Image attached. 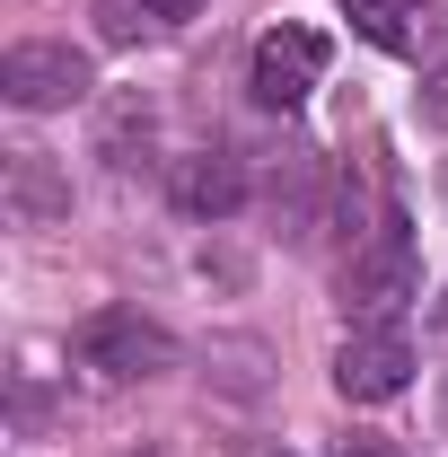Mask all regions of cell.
Here are the masks:
<instances>
[{
  "instance_id": "6da1fadb",
  "label": "cell",
  "mask_w": 448,
  "mask_h": 457,
  "mask_svg": "<svg viewBox=\"0 0 448 457\" xmlns=\"http://www.w3.org/2000/svg\"><path fill=\"white\" fill-rule=\"evenodd\" d=\"M343 317L352 326H395L413 299H422V255H413V237H404V220H378L352 255H343Z\"/></svg>"
},
{
  "instance_id": "7a4b0ae2",
  "label": "cell",
  "mask_w": 448,
  "mask_h": 457,
  "mask_svg": "<svg viewBox=\"0 0 448 457\" xmlns=\"http://www.w3.org/2000/svg\"><path fill=\"white\" fill-rule=\"evenodd\" d=\"M71 352H79V370L88 378H106V387H132V378H159L176 361V343L159 317H141V308H97L79 335H71Z\"/></svg>"
},
{
  "instance_id": "3957f363",
  "label": "cell",
  "mask_w": 448,
  "mask_h": 457,
  "mask_svg": "<svg viewBox=\"0 0 448 457\" xmlns=\"http://www.w3.org/2000/svg\"><path fill=\"white\" fill-rule=\"evenodd\" d=\"M97 88V71L79 45H62V36H27V45H9L0 54V97L18 114H54V106H79Z\"/></svg>"
},
{
  "instance_id": "277c9868",
  "label": "cell",
  "mask_w": 448,
  "mask_h": 457,
  "mask_svg": "<svg viewBox=\"0 0 448 457\" xmlns=\"http://www.w3.org/2000/svg\"><path fill=\"white\" fill-rule=\"evenodd\" d=\"M326 79V36L317 27H264L255 36V62H246V88L264 114H299Z\"/></svg>"
},
{
  "instance_id": "5b68a950",
  "label": "cell",
  "mask_w": 448,
  "mask_h": 457,
  "mask_svg": "<svg viewBox=\"0 0 448 457\" xmlns=\"http://www.w3.org/2000/svg\"><path fill=\"white\" fill-rule=\"evenodd\" d=\"M335 387L352 404H387L413 387V343H404V326H352L335 352Z\"/></svg>"
},
{
  "instance_id": "8992f818",
  "label": "cell",
  "mask_w": 448,
  "mask_h": 457,
  "mask_svg": "<svg viewBox=\"0 0 448 457\" xmlns=\"http://www.w3.org/2000/svg\"><path fill=\"white\" fill-rule=\"evenodd\" d=\"M168 194H176L185 220H228V212L246 203V159L220 150V141H212V150H185L168 168Z\"/></svg>"
},
{
  "instance_id": "52a82bcc",
  "label": "cell",
  "mask_w": 448,
  "mask_h": 457,
  "mask_svg": "<svg viewBox=\"0 0 448 457\" xmlns=\"http://www.w3.org/2000/svg\"><path fill=\"white\" fill-rule=\"evenodd\" d=\"M264 203H273L281 237L308 246V237L326 228V159H317V150H281L273 176H264Z\"/></svg>"
},
{
  "instance_id": "ba28073f",
  "label": "cell",
  "mask_w": 448,
  "mask_h": 457,
  "mask_svg": "<svg viewBox=\"0 0 448 457\" xmlns=\"http://www.w3.org/2000/svg\"><path fill=\"white\" fill-rule=\"evenodd\" d=\"M352 36H369L378 54H422L431 45V0H335Z\"/></svg>"
},
{
  "instance_id": "9c48e42d",
  "label": "cell",
  "mask_w": 448,
  "mask_h": 457,
  "mask_svg": "<svg viewBox=\"0 0 448 457\" xmlns=\"http://www.w3.org/2000/svg\"><path fill=\"white\" fill-rule=\"evenodd\" d=\"M9 212L36 228V220H54V212H71V185L54 176V159L45 150H18L9 159Z\"/></svg>"
},
{
  "instance_id": "30bf717a",
  "label": "cell",
  "mask_w": 448,
  "mask_h": 457,
  "mask_svg": "<svg viewBox=\"0 0 448 457\" xmlns=\"http://www.w3.org/2000/svg\"><path fill=\"white\" fill-rule=\"evenodd\" d=\"M132 141L150 150V106H141V97H123V106L106 114V141H97V150H106L114 168H141V159H132Z\"/></svg>"
},
{
  "instance_id": "8fae6325",
  "label": "cell",
  "mask_w": 448,
  "mask_h": 457,
  "mask_svg": "<svg viewBox=\"0 0 448 457\" xmlns=\"http://www.w3.org/2000/svg\"><path fill=\"white\" fill-rule=\"evenodd\" d=\"M141 27H150V0H97V36L106 45H132Z\"/></svg>"
},
{
  "instance_id": "7c38bea8",
  "label": "cell",
  "mask_w": 448,
  "mask_h": 457,
  "mask_svg": "<svg viewBox=\"0 0 448 457\" xmlns=\"http://www.w3.org/2000/svg\"><path fill=\"white\" fill-rule=\"evenodd\" d=\"M413 106H422V123H431V132H448V54L431 62V71H422V88H413Z\"/></svg>"
},
{
  "instance_id": "4fadbf2b",
  "label": "cell",
  "mask_w": 448,
  "mask_h": 457,
  "mask_svg": "<svg viewBox=\"0 0 448 457\" xmlns=\"http://www.w3.org/2000/svg\"><path fill=\"white\" fill-rule=\"evenodd\" d=\"M194 9H203V0H150V18H159V27H185Z\"/></svg>"
},
{
  "instance_id": "5bb4252c",
  "label": "cell",
  "mask_w": 448,
  "mask_h": 457,
  "mask_svg": "<svg viewBox=\"0 0 448 457\" xmlns=\"http://www.w3.org/2000/svg\"><path fill=\"white\" fill-rule=\"evenodd\" d=\"M335 457H387V440H343Z\"/></svg>"
},
{
  "instance_id": "9a60e30c",
  "label": "cell",
  "mask_w": 448,
  "mask_h": 457,
  "mask_svg": "<svg viewBox=\"0 0 448 457\" xmlns=\"http://www.w3.org/2000/svg\"><path fill=\"white\" fill-rule=\"evenodd\" d=\"M273 457H290V449H273Z\"/></svg>"
}]
</instances>
